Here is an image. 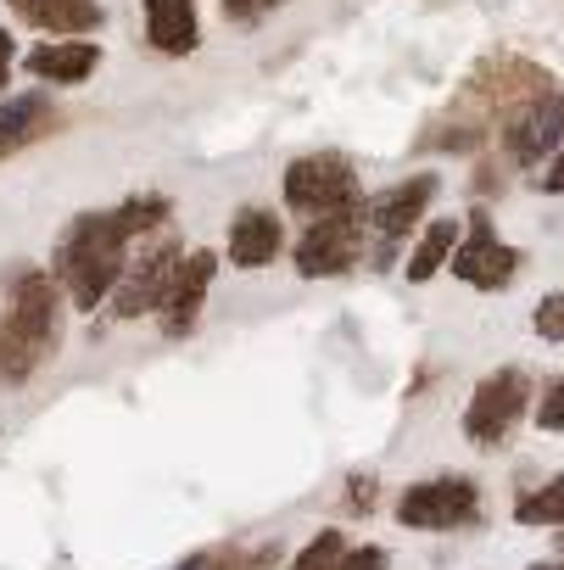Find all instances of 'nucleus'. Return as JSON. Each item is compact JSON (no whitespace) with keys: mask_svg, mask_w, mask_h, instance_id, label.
<instances>
[{"mask_svg":"<svg viewBox=\"0 0 564 570\" xmlns=\"http://www.w3.org/2000/svg\"><path fill=\"white\" fill-rule=\"evenodd\" d=\"M129 229L118 224V213L107 207V213H79L68 229H62V240H57V252H51V274H57V285H62V297L79 308V314H96V308H107V297L118 292V279H123V268H129Z\"/></svg>","mask_w":564,"mask_h":570,"instance_id":"1","label":"nucleus"},{"mask_svg":"<svg viewBox=\"0 0 564 570\" xmlns=\"http://www.w3.org/2000/svg\"><path fill=\"white\" fill-rule=\"evenodd\" d=\"M62 285H57V274L51 268H34V263H23V268H12L7 274V325L40 353V364H51L57 353H62V336H68V325H62Z\"/></svg>","mask_w":564,"mask_h":570,"instance_id":"2","label":"nucleus"},{"mask_svg":"<svg viewBox=\"0 0 564 570\" xmlns=\"http://www.w3.org/2000/svg\"><path fill=\"white\" fill-rule=\"evenodd\" d=\"M364 252H369V218L358 202V207H342L330 218H308V229L291 246V263L303 279H342L364 263Z\"/></svg>","mask_w":564,"mask_h":570,"instance_id":"3","label":"nucleus"},{"mask_svg":"<svg viewBox=\"0 0 564 570\" xmlns=\"http://www.w3.org/2000/svg\"><path fill=\"white\" fill-rule=\"evenodd\" d=\"M525 414H531V375L520 364H503V370H492V375L475 381L458 425H464V436L475 448H503Z\"/></svg>","mask_w":564,"mask_h":570,"instance_id":"4","label":"nucleus"},{"mask_svg":"<svg viewBox=\"0 0 564 570\" xmlns=\"http://www.w3.org/2000/svg\"><path fill=\"white\" fill-rule=\"evenodd\" d=\"M392 520L403 531H464L481 520V487L469 475H425L397 492Z\"/></svg>","mask_w":564,"mask_h":570,"instance_id":"5","label":"nucleus"},{"mask_svg":"<svg viewBox=\"0 0 564 570\" xmlns=\"http://www.w3.org/2000/svg\"><path fill=\"white\" fill-rule=\"evenodd\" d=\"M279 190H286V207L303 213V218H330L342 207H358L364 190H358V174L347 157L336 151H314V157H297L286 168V179H279Z\"/></svg>","mask_w":564,"mask_h":570,"instance_id":"6","label":"nucleus"},{"mask_svg":"<svg viewBox=\"0 0 564 570\" xmlns=\"http://www.w3.org/2000/svg\"><path fill=\"white\" fill-rule=\"evenodd\" d=\"M179 240L162 229L157 240H146L135 257H129V268H123V279H118V292L107 297V314L112 320H146V314H157L162 308V297H168V279H174V268H179Z\"/></svg>","mask_w":564,"mask_h":570,"instance_id":"7","label":"nucleus"},{"mask_svg":"<svg viewBox=\"0 0 564 570\" xmlns=\"http://www.w3.org/2000/svg\"><path fill=\"white\" fill-rule=\"evenodd\" d=\"M520 252L508 246V240H497V229H492V213L486 207H475L469 213V229L458 235V252H453V279L458 285H469V292H508V285L520 279Z\"/></svg>","mask_w":564,"mask_h":570,"instance_id":"8","label":"nucleus"},{"mask_svg":"<svg viewBox=\"0 0 564 570\" xmlns=\"http://www.w3.org/2000/svg\"><path fill=\"white\" fill-rule=\"evenodd\" d=\"M436 185H442L436 174H419V179H403V185H386V190L364 196L369 235H380V252H375V263H386V257H392V246H397V240H408V235L419 229L425 207L436 202Z\"/></svg>","mask_w":564,"mask_h":570,"instance_id":"9","label":"nucleus"},{"mask_svg":"<svg viewBox=\"0 0 564 570\" xmlns=\"http://www.w3.org/2000/svg\"><path fill=\"white\" fill-rule=\"evenodd\" d=\"M212 279H218V252L212 246H196V252H185L179 257V268H174V279H168V297H162V308H157V325H162V336H190L196 325H201V308H207V297H212Z\"/></svg>","mask_w":564,"mask_h":570,"instance_id":"10","label":"nucleus"},{"mask_svg":"<svg viewBox=\"0 0 564 570\" xmlns=\"http://www.w3.org/2000/svg\"><path fill=\"white\" fill-rule=\"evenodd\" d=\"M553 146H564V96H536V101L508 112L503 157L514 168H536L542 157H553Z\"/></svg>","mask_w":564,"mask_h":570,"instance_id":"11","label":"nucleus"},{"mask_svg":"<svg viewBox=\"0 0 564 570\" xmlns=\"http://www.w3.org/2000/svg\"><path fill=\"white\" fill-rule=\"evenodd\" d=\"M279 252H286V224H279L274 207H240L229 218V235H224V257L246 274L257 268H274Z\"/></svg>","mask_w":564,"mask_h":570,"instance_id":"12","label":"nucleus"},{"mask_svg":"<svg viewBox=\"0 0 564 570\" xmlns=\"http://www.w3.org/2000/svg\"><path fill=\"white\" fill-rule=\"evenodd\" d=\"M140 18H146V40L162 57H190L201 40L196 0H140Z\"/></svg>","mask_w":564,"mask_h":570,"instance_id":"13","label":"nucleus"},{"mask_svg":"<svg viewBox=\"0 0 564 570\" xmlns=\"http://www.w3.org/2000/svg\"><path fill=\"white\" fill-rule=\"evenodd\" d=\"M23 68L46 85H85L101 68V46L96 40H46L23 57Z\"/></svg>","mask_w":564,"mask_h":570,"instance_id":"14","label":"nucleus"},{"mask_svg":"<svg viewBox=\"0 0 564 570\" xmlns=\"http://www.w3.org/2000/svg\"><path fill=\"white\" fill-rule=\"evenodd\" d=\"M12 7H18L23 23H34V29H46V35H62V40L90 35V29H101V18H107L96 0H12Z\"/></svg>","mask_w":564,"mask_h":570,"instance_id":"15","label":"nucleus"},{"mask_svg":"<svg viewBox=\"0 0 564 570\" xmlns=\"http://www.w3.org/2000/svg\"><path fill=\"white\" fill-rule=\"evenodd\" d=\"M46 129H57V107L46 96H12V101H0V157L34 146Z\"/></svg>","mask_w":564,"mask_h":570,"instance_id":"16","label":"nucleus"},{"mask_svg":"<svg viewBox=\"0 0 564 570\" xmlns=\"http://www.w3.org/2000/svg\"><path fill=\"white\" fill-rule=\"evenodd\" d=\"M458 235H464V224H458V218H431V224L419 229L414 252H408V279H414V285L436 279V274L453 263V252H458Z\"/></svg>","mask_w":564,"mask_h":570,"instance_id":"17","label":"nucleus"},{"mask_svg":"<svg viewBox=\"0 0 564 570\" xmlns=\"http://www.w3.org/2000/svg\"><path fill=\"white\" fill-rule=\"evenodd\" d=\"M514 525H531V531H564V470H553L542 487H531V492L514 503Z\"/></svg>","mask_w":564,"mask_h":570,"instance_id":"18","label":"nucleus"},{"mask_svg":"<svg viewBox=\"0 0 564 570\" xmlns=\"http://www.w3.org/2000/svg\"><path fill=\"white\" fill-rule=\"evenodd\" d=\"M347 548H353V542H347L342 525H319V531L286 559V570H336V564L347 559Z\"/></svg>","mask_w":564,"mask_h":570,"instance_id":"19","label":"nucleus"},{"mask_svg":"<svg viewBox=\"0 0 564 570\" xmlns=\"http://www.w3.org/2000/svg\"><path fill=\"white\" fill-rule=\"evenodd\" d=\"M34 375H40V353L7 325V314H0V381L23 386V381H34Z\"/></svg>","mask_w":564,"mask_h":570,"instance_id":"20","label":"nucleus"},{"mask_svg":"<svg viewBox=\"0 0 564 570\" xmlns=\"http://www.w3.org/2000/svg\"><path fill=\"white\" fill-rule=\"evenodd\" d=\"M531 425L542 436H564V375H547L531 397Z\"/></svg>","mask_w":564,"mask_h":570,"instance_id":"21","label":"nucleus"},{"mask_svg":"<svg viewBox=\"0 0 564 570\" xmlns=\"http://www.w3.org/2000/svg\"><path fill=\"white\" fill-rule=\"evenodd\" d=\"M531 331H536V342H564V292H547L531 308Z\"/></svg>","mask_w":564,"mask_h":570,"instance_id":"22","label":"nucleus"},{"mask_svg":"<svg viewBox=\"0 0 564 570\" xmlns=\"http://www.w3.org/2000/svg\"><path fill=\"white\" fill-rule=\"evenodd\" d=\"M174 570H246L240 548H201V553H185Z\"/></svg>","mask_w":564,"mask_h":570,"instance_id":"23","label":"nucleus"},{"mask_svg":"<svg viewBox=\"0 0 564 570\" xmlns=\"http://www.w3.org/2000/svg\"><path fill=\"white\" fill-rule=\"evenodd\" d=\"M336 570H392V553H386L380 542H353Z\"/></svg>","mask_w":564,"mask_h":570,"instance_id":"24","label":"nucleus"},{"mask_svg":"<svg viewBox=\"0 0 564 570\" xmlns=\"http://www.w3.org/2000/svg\"><path fill=\"white\" fill-rule=\"evenodd\" d=\"M279 7V0H224V18L229 23H257V18H268Z\"/></svg>","mask_w":564,"mask_h":570,"instance_id":"25","label":"nucleus"},{"mask_svg":"<svg viewBox=\"0 0 564 570\" xmlns=\"http://www.w3.org/2000/svg\"><path fill=\"white\" fill-rule=\"evenodd\" d=\"M12 62H18V40L0 29V96H7V85H12Z\"/></svg>","mask_w":564,"mask_h":570,"instance_id":"26","label":"nucleus"},{"mask_svg":"<svg viewBox=\"0 0 564 570\" xmlns=\"http://www.w3.org/2000/svg\"><path fill=\"white\" fill-rule=\"evenodd\" d=\"M542 190H547V196H564V146L553 151V163H547V179H542Z\"/></svg>","mask_w":564,"mask_h":570,"instance_id":"27","label":"nucleus"},{"mask_svg":"<svg viewBox=\"0 0 564 570\" xmlns=\"http://www.w3.org/2000/svg\"><path fill=\"white\" fill-rule=\"evenodd\" d=\"M525 570H564V553H553V559H531Z\"/></svg>","mask_w":564,"mask_h":570,"instance_id":"28","label":"nucleus"},{"mask_svg":"<svg viewBox=\"0 0 564 570\" xmlns=\"http://www.w3.org/2000/svg\"><path fill=\"white\" fill-rule=\"evenodd\" d=\"M558 553H564V531H558Z\"/></svg>","mask_w":564,"mask_h":570,"instance_id":"29","label":"nucleus"}]
</instances>
